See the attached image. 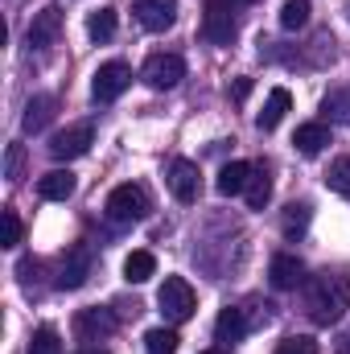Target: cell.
I'll return each instance as SVG.
<instances>
[{"label": "cell", "mask_w": 350, "mask_h": 354, "mask_svg": "<svg viewBox=\"0 0 350 354\" xmlns=\"http://www.w3.org/2000/svg\"><path fill=\"white\" fill-rule=\"evenodd\" d=\"M301 305L313 326H338L350 309V276L338 268H326L301 284Z\"/></svg>", "instance_id": "obj_1"}, {"label": "cell", "mask_w": 350, "mask_h": 354, "mask_svg": "<svg viewBox=\"0 0 350 354\" xmlns=\"http://www.w3.org/2000/svg\"><path fill=\"white\" fill-rule=\"evenodd\" d=\"M103 210H107V218H111V223H140V218H149L153 202H149L145 185H132V181H124V185H116V189L107 194Z\"/></svg>", "instance_id": "obj_2"}, {"label": "cell", "mask_w": 350, "mask_h": 354, "mask_svg": "<svg viewBox=\"0 0 350 354\" xmlns=\"http://www.w3.org/2000/svg\"><path fill=\"white\" fill-rule=\"evenodd\" d=\"M157 305H161V313H165L174 326L190 322V317H194V309H198L194 288H190V280H185V276H165V284H161V292H157Z\"/></svg>", "instance_id": "obj_3"}, {"label": "cell", "mask_w": 350, "mask_h": 354, "mask_svg": "<svg viewBox=\"0 0 350 354\" xmlns=\"http://www.w3.org/2000/svg\"><path fill=\"white\" fill-rule=\"evenodd\" d=\"M239 33V21H235V8L231 0H206V12H202V37L210 46H231Z\"/></svg>", "instance_id": "obj_4"}, {"label": "cell", "mask_w": 350, "mask_h": 354, "mask_svg": "<svg viewBox=\"0 0 350 354\" xmlns=\"http://www.w3.org/2000/svg\"><path fill=\"white\" fill-rule=\"evenodd\" d=\"M128 87H132V66H128V62H103V66L95 71V79H91V95H95L99 103L120 99Z\"/></svg>", "instance_id": "obj_5"}, {"label": "cell", "mask_w": 350, "mask_h": 354, "mask_svg": "<svg viewBox=\"0 0 350 354\" xmlns=\"http://www.w3.org/2000/svg\"><path fill=\"white\" fill-rule=\"evenodd\" d=\"M91 268H95V256H91L87 243H75L66 256H62V264H58V276H54V288H83L91 276Z\"/></svg>", "instance_id": "obj_6"}, {"label": "cell", "mask_w": 350, "mask_h": 354, "mask_svg": "<svg viewBox=\"0 0 350 354\" xmlns=\"http://www.w3.org/2000/svg\"><path fill=\"white\" fill-rule=\"evenodd\" d=\"M140 79L149 83L153 91H174L181 79H185V62L177 54H153L140 71Z\"/></svg>", "instance_id": "obj_7"}, {"label": "cell", "mask_w": 350, "mask_h": 354, "mask_svg": "<svg viewBox=\"0 0 350 354\" xmlns=\"http://www.w3.org/2000/svg\"><path fill=\"white\" fill-rule=\"evenodd\" d=\"M116 330H120V317H116L111 309L91 305V309H79V313H75V334H79L83 342H103V338H111Z\"/></svg>", "instance_id": "obj_8"}, {"label": "cell", "mask_w": 350, "mask_h": 354, "mask_svg": "<svg viewBox=\"0 0 350 354\" xmlns=\"http://www.w3.org/2000/svg\"><path fill=\"white\" fill-rule=\"evenodd\" d=\"M91 145H95V128L91 124H71L66 132H58L54 140H50V157L54 161H75V157H83Z\"/></svg>", "instance_id": "obj_9"}, {"label": "cell", "mask_w": 350, "mask_h": 354, "mask_svg": "<svg viewBox=\"0 0 350 354\" xmlns=\"http://www.w3.org/2000/svg\"><path fill=\"white\" fill-rule=\"evenodd\" d=\"M165 181H169V189H174L177 202H198V194H202V174H198V165L185 161V157H174V161H169Z\"/></svg>", "instance_id": "obj_10"}, {"label": "cell", "mask_w": 350, "mask_h": 354, "mask_svg": "<svg viewBox=\"0 0 350 354\" xmlns=\"http://www.w3.org/2000/svg\"><path fill=\"white\" fill-rule=\"evenodd\" d=\"M58 33H62V8L58 4H46L42 12H33V21H29V46L33 50H50L58 41Z\"/></svg>", "instance_id": "obj_11"}, {"label": "cell", "mask_w": 350, "mask_h": 354, "mask_svg": "<svg viewBox=\"0 0 350 354\" xmlns=\"http://www.w3.org/2000/svg\"><path fill=\"white\" fill-rule=\"evenodd\" d=\"M132 12H136V21H140L145 29L165 33L177 21V0H132Z\"/></svg>", "instance_id": "obj_12"}, {"label": "cell", "mask_w": 350, "mask_h": 354, "mask_svg": "<svg viewBox=\"0 0 350 354\" xmlns=\"http://www.w3.org/2000/svg\"><path fill=\"white\" fill-rule=\"evenodd\" d=\"M268 280H272V288H280V292H288V288H297V284H305V264H301L297 256H288V252H280V256H272V264H268Z\"/></svg>", "instance_id": "obj_13"}, {"label": "cell", "mask_w": 350, "mask_h": 354, "mask_svg": "<svg viewBox=\"0 0 350 354\" xmlns=\"http://www.w3.org/2000/svg\"><path fill=\"white\" fill-rule=\"evenodd\" d=\"M252 317H248V309H239V305H227L223 313H219V322H214V334H219V342H243L248 334H252Z\"/></svg>", "instance_id": "obj_14"}, {"label": "cell", "mask_w": 350, "mask_h": 354, "mask_svg": "<svg viewBox=\"0 0 350 354\" xmlns=\"http://www.w3.org/2000/svg\"><path fill=\"white\" fill-rule=\"evenodd\" d=\"M252 177H256V165H252V161H231V165L219 169V181H214V185H219L223 198H235V194H248Z\"/></svg>", "instance_id": "obj_15"}, {"label": "cell", "mask_w": 350, "mask_h": 354, "mask_svg": "<svg viewBox=\"0 0 350 354\" xmlns=\"http://www.w3.org/2000/svg\"><path fill=\"white\" fill-rule=\"evenodd\" d=\"M54 107H58V99H54V95H33V99L25 103V115H21V128H25L29 136H37V132H46V124L54 120Z\"/></svg>", "instance_id": "obj_16"}, {"label": "cell", "mask_w": 350, "mask_h": 354, "mask_svg": "<svg viewBox=\"0 0 350 354\" xmlns=\"http://www.w3.org/2000/svg\"><path fill=\"white\" fill-rule=\"evenodd\" d=\"M288 107H293V95H288L284 87H272V91H268V103H264V111L256 115V128H260V132H272V128H276V124L288 115Z\"/></svg>", "instance_id": "obj_17"}, {"label": "cell", "mask_w": 350, "mask_h": 354, "mask_svg": "<svg viewBox=\"0 0 350 354\" xmlns=\"http://www.w3.org/2000/svg\"><path fill=\"white\" fill-rule=\"evenodd\" d=\"M75 185H79V181H75L71 169H50V174L37 181V194H42L46 202H66V198L75 194Z\"/></svg>", "instance_id": "obj_18"}, {"label": "cell", "mask_w": 350, "mask_h": 354, "mask_svg": "<svg viewBox=\"0 0 350 354\" xmlns=\"http://www.w3.org/2000/svg\"><path fill=\"white\" fill-rule=\"evenodd\" d=\"M293 145H297V153L317 157V153L330 145V128H326V124H301V128H297V136H293Z\"/></svg>", "instance_id": "obj_19"}, {"label": "cell", "mask_w": 350, "mask_h": 354, "mask_svg": "<svg viewBox=\"0 0 350 354\" xmlns=\"http://www.w3.org/2000/svg\"><path fill=\"white\" fill-rule=\"evenodd\" d=\"M309 218H313L309 202H288V206H284V214H280V231H284V239H297V235H305Z\"/></svg>", "instance_id": "obj_20"}, {"label": "cell", "mask_w": 350, "mask_h": 354, "mask_svg": "<svg viewBox=\"0 0 350 354\" xmlns=\"http://www.w3.org/2000/svg\"><path fill=\"white\" fill-rule=\"evenodd\" d=\"M153 272H157V256H153V252H132V256L124 260V280H128V284H145Z\"/></svg>", "instance_id": "obj_21"}, {"label": "cell", "mask_w": 350, "mask_h": 354, "mask_svg": "<svg viewBox=\"0 0 350 354\" xmlns=\"http://www.w3.org/2000/svg\"><path fill=\"white\" fill-rule=\"evenodd\" d=\"M87 33L95 41H111L116 37V8H95L87 17Z\"/></svg>", "instance_id": "obj_22"}, {"label": "cell", "mask_w": 350, "mask_h": 354, "mask_svg": "<svg viewBox=\"0 0 350 354\" xmlns=\"http://www.w3.org/2000/svg\"><path fill=\"white\" fill-rule=\"evenodd\" d=\"M243 198H248L252 210H264V206H268V198H272V181H268V169H264V165H256V177H252V185H248Z\"/></svg>", "instance_id": "obj_23"}, {"label": "cell", "mask_w": 350, "mask_h": 354, "mask_svg": "<svg viewBox=\"0 0 350 354\" xmlns=\"http://www.w3.org/2000/svg\"><path fill=\"white\" fill-rule=\"evenodd\" d=\"M322 111H326L330 120H338V124H350V87L330 91L326 103H322Z\"/></svg>", "instance_id": "obj_24"}, {"label": "cell", "mask_w": 350, "mask_h": 354, "mask_svg": "<svg viewBox=\"0 0 350 354\" xmlns=\"http://www.w3.org/2000/svg\"><path fill=\"white\" fill-rule=\"evenodd\" d=\"M280 25H284V29H305V25H309V0H284Z\"/></svg>", "instance_id": "obj_25"}, {"label": "cell", "mask_w": 350, "mask_h": 354, "mask_svg": "<svg viewBox=\"0 0 350 354\" xmlns=\"http://www.w3.org/2000/svg\"><path fill=\"white\" fill-rule=\"evenodd\" d=\"M326 185H330L334 194H347L350 198V157H338V161L326 169Z\"/></svg>", "instance_id": "obj_26"}, {"label": "cell", "mask_w": 350, "mask_h": 354, "mask_svg": "<svg viewBox=\"0 0 350 354\" xmlns=\"http://www.w3.org/2000/svg\"><path fill=\"white\" fill-rule=\"evenodd\" d=\"M145 351L149 354H174L177 351V334L165 330V326H161V330H149V334H145Z\"/></svg>", "instance_id": "obj_27"}, {"label": "cell", "mask_w": 350, "mask_h": 354, "mask_svg": "<svg viewBox=\"0 0 350 354\" xmlns=\"http://www.w3.org/2000/svg\"><path fill=\"white\" fill-rule=\"evenodd\" d=\"M29 354H62V338H58V330H37L33 334V342H29Z\"/></svg>", "instance_id": "obj_28"}, {"label": "cell", "mask_w": 350, "mask_h": 354, "mask_svg": "<svg viewBox=\"0 0 350 354\" xmlns=\"http://www.w3.org/2000/svg\"><path fill=\"white\" fill-rule=\"evenodd\" d=\"M4 177L8 181L25 177V145H8V153H4Z\"/></svg>", "instance_id": "obj_29"}, {"label": "cell", "mask_w": 350, "mask_h": 354, "mask_svg": "<svg viewBox=\"0 0 350 354\" xmlns=\"http://www.w3.org/2000/svg\"><path fill=\"white\" fill-rule=\"evenodd\" d=\"M276 354H317V342H313L309 334H288V338L276 346Z\"/></svg>", "instance_id": "obj_30"}, {"label": "cell", "mask_w": 350, "mask_h": 354, "mask_svg": "<svg viewBox=\"0 0 350 354\" xmlns=\"http://www.w3.org/2000/svg\"><path fill=\"white\" fill-rule=\"evenodd\" d=\"M0 218H4V248H17V243H21V235H25V227H21V218H17V210H4Z\"/></svg>", "instance_id": "obj_31"}, {"label": "cell", "mask_w": 350, "mask_h": 354, "mask_svg": "<svg viewBox=\"0 0 350 354\" xmlns=\"http://www.w3.org/2000/svg\"><path fill=\"white\" fill-rule=\"evenodd\" d=\"M248 95H252V79H239L235 83V99H248Z\"/></svg>", "instance_id": "obj_32"}, {"label": "cell", "mask_w": 350, "mask_h": 354, "mask_svg": "<svg viewBox=\"0 0 350 354\" xmlns=\"http://www.w3.org/2000/svg\"><path fill=\"white\" fill-rule=\"evenodd\" d=\"M338 354H350V330H342V338H338Z\"/></svg>", "instance_id": "obj_33"}, {"label": "cell", "mask_w": 350, "mask_h": 354, "mask_svg": "<svg viewBox=\"0 0 350 354\" xmlns=\"http://www.w3.org/2000/svg\"><path fill=\"white\" fill-rule=\"evenodd\" d=\"M79 354H107V351H99V346H95V351H79Z\"/></svg>", "instance_id": "obj_34"}, {"label": "cell", "mask_w": 350, "mask_h": 354, "mask_svg": "<svg viewBox=\"0 0 350 354\" xmlns=\"http://www.w3.org/2000/svg\"><path fill=\"white\" fill-rule=\"evenodd\" d=\"M202 354H227V351H202Z\"/></svg>", "instance_id": "obj_35"}, {"label": "cell", "mask_w": 350, "mask_h": 354, "mask_svg": "<svg viewBox=\"0 0 350 354\" xmlns=\"http://www.w3.org/2000/svg\"><path fill=\"white\" fill-rule=\"evenodd\" d=\"M347 17H350V0H347Z\"/></svg>", "instance_id": "obj_36"}]
</instances>
